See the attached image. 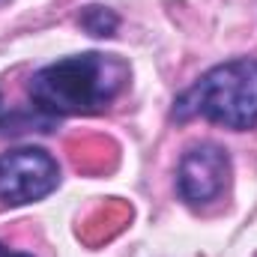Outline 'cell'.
I'll return each instance as SVG.
<instances>
[{
	"instance_id": "cell-1",
	"label": "cell",
	"mask_w": 257,
	"mask_h": 257,
	"mask_svg": "<svg viewBox=\"0 0 257 257\" xmlns=\"http://www.w3.org/2000/svg\"><path fill=\"white\" fill-rule=\"evenodd\" d=\"M128 81L126 60L102 51L63 57L30 78V99L48 117H78L105 111Z\"/></svg>"
},
{
	"instance_id": "cell-2",
	"label": "cell",
	"mask_w": 257,
	"mask_h": 257,
	"mask_svg": "<svg viewBox=\"0 0 257 257\" xmlns=\"http://www.w3.org/2000/svg\"><path fill=\"white\" fill-rule=\"evenodd\" d=\"M177 120H209L245 132L257 126V57H236L203 72L174 102Z\"/></svg>"
},
{
	"instance_id": "cell-3",
	"label": "cell",
	"mask_w": 257,
	"mask_h": 257,
	"mask_svg": "<svg viewBox=\"0 0 257 257\" xmlns=\"http://www.w3.org/2000/svg\"><path fill=\"white\" fill-rule=\"evenodd\" d=\"M60 186V165L42 147H18L0 156V203L24 206Z\"/></svg>"
},
{
	"instance_id": "cell-4",
	"label": "cell",
	"mask_w": 257,
	"mask_h": 257,
	"mask_svg": "<svg viewBox=\"0 0 257 257\" xmlns=\"http://www.w3.org/2000/svg\"><path fill=\"white\" fill-rule=\"evenodd\" d=\"M227 183H230V156L218 144H197L180 159L177 189L186 203L203 206L224 192Z\"/></svg>"
},
{
	"instance_id": "cell-5",
	"label": "cell",
	"mask_w": 257,
	"mask_h": 257,
	"mask_svg": "<svg viewBox=\"0 0 257 257\" xmlns=\"http://www.w3.org/2000/svg\"><path fill=\"white\" fill-rule=\"evenodd\" d=\"M78 24H81L90 36L105 39V36H114V33H117L120 18H117V12H111L108 6H87V9H81Z\"/></svg>"
},
{
	"instance_id": "cell-6",
	"label": "cell",
	"mask_w": 257,
	"mask_h": 257,
	"mask_svg": "<svg viewBox=\"0 0 257 257\" xmlns=\"http://www.w3.org/2000/svg\"><path fill=\"white\" fill-rule=\"evenodd\" d=\"M0 257H33V254H21V251H9L6 245H0Z\"/></svg>"
},
{
	"instance_id": "cell-7",
	"label": "cell",
	"mask_w": 257,
	"mask_h": 257,
	"mask_svg": "<svg viewBox=\"0 0 257 257\" xmlns=\"http://www.w3.org/2000/svg\"><path fill=\"white\" fill-rule=\"evenodd\" d=\"M0 120H3V99H0Z\"/></svg>"
}]
</instances>
